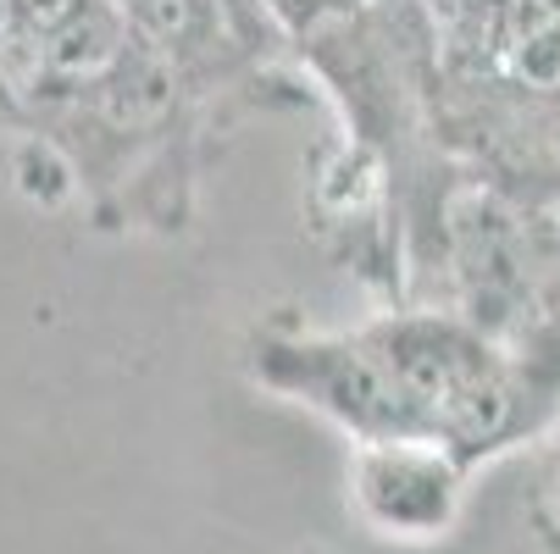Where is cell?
<instances>
[{
	"label": "cell",
	"instance_id": "2",
	"mask_svg": "<svg viewBox=\"0 0 560 554\" xmlns=\"http://www.w3.org/2000/svg\"><path fill=\"white\" fill-rule=\"evenodd\" d=\"M355 505L388 538H433L460 510V460L433 438L366 444L355 460Z\"/></svg>",
	"mask_w": 560,
	"mask_h": 554
},
{
	"label": "cell",
	"instance_id": "1",
	"mask_svg": "<svg viewBox=\"0 0 560 554\" xmlns=\"http://www.w3.org/2000/svg\"><path fill=\"white\" fill-rule=\"evenodd\" d=\"M261 382L294 393V400L316 405L323 416H334L339 427H350L361 444H388V438H422L399 388L388 382L377 350L366 344V333L355 339H289V344H261L256 361Z\"/></svg>",
	"mask_w": 560,
	"mask_h": 554
}]
</instances>
